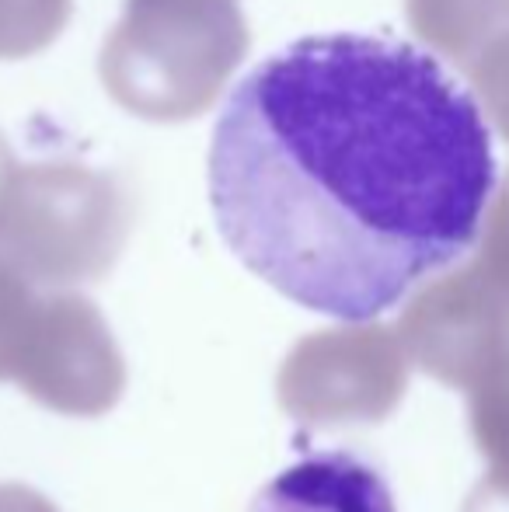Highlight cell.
<instances>
[{"mask_svg": "<svg viewBox=\"0 0 509 512\" xmlns=\"http://www.w3.org/2000/svg\"><path fill=\"white\" fill-rule=\"evenodd\" d=\"M496 154L475 95L387 35H311L258 63L213 129L220 237L293 304L398 307L482 237Z\"/></svg>", "mask_w": 509, "mask_h": 512, "instance_id": "cell-1", "label": "cell"}, {"mask_svg": "<svg viewBox=\"0 0 509 512\" xmlns=\"http://www.w3.org/2000/svg\"><path fill=\"white\" fill-rule=\"evenodd\" d=\"M248 46L234 0H126L102 49V81L140 119L185 122L217 102Z\"/></svg>", "mask_w": 509, "mask_h": 512, "instance_id": "cell-2", "label": "cell"}, {"mask_svg": "<svg viewBox=\"0 0 509 512\" xmlns=\"http://www.w3.org/2000/svg\"><path fill=\"white\" fill-rule=\"evenodd\" d=\"M126 234V199L109 175L70 161L18 164L0 175V255L46 276H88Z\"/></svg>", "mask_w": 509, "mask_h": 512, "instance_id": "cell-3", "label": "cell"}, {"mask_svg": "<svg viewBox=\"0 0 509 512\" xmlns=\"http://www.w3.org/2000/svg\"><path fill=\"white\" fill-rule=\"evenodd\" d=\"M248 512H398L391 485L353 450H314L255 492Z\"/></svg>", "mask_w": 509, "mask_h": 512, "instance_id": "cell-4", "label": "cell"}, {"mask_svg": "<svg viewBox=\"0 0 509 512\" xmlns=\"http://www.w3.org/2000/svg\"><path fill=\"white\" fill-rule=\"evenodd\" d=\"M405 14L415 35L464 74L509 35V0H405Z\"/></svg>", "mask_w": 509, "mask_h": 512, "instance_id": "cell-5", "label": "cell"}, {"mask_svg": "<svg viewBox=\"0 0 509 512\" xmlns=\"http://www.w3.org/2000/svg\"><path fill=\"white\" fill-rule=\"evenodd\" d=\"M74 0H0V60L42 53L67 28Z\"/></svg>", "mask_w": 509, "mask_h": 512, "instance_id": "cell-6", "label": "cell"}, {"mask_svg": "<svg viewBox=\"0 0 509 512\" xmlns=\"http://www.w3.org/2000/svg\"><path fill=\"white\" fill-rule=\"evenodd\" d=\"M468 77L475 84V95L482 98L485 115H489L492 126L499 129V136L509 143V35L499 39L475 63V70Z\"/></svg>", "mask_w": 509, "mask_h": 512, "instance_id": "cell-7", "label": "cell"}, {"mask_svg": "<svg viewBox=\"0 0 509 512\" xmlns=\"http://www.w3.org/2000/svg\"><path fill=\"white\" fill-rule=\"evenodd\" d=\"M482 265L492 279L509 283V175L492 196L482 223Z\"/></svg>", "mask_w": 509, "mask_h": 512, "instance_id": "cell-8", "label": "cell"}]
</instances>
